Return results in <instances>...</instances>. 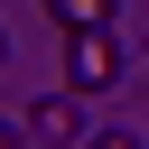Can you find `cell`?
<instances>
[{"mask_svg": "<svg viewBox=\"0 0 149 149\" xmlns=\"http://www.w3.org/2000/svg\"><path fill=\"white\" fill-rule=\"evenodd\" d=\"M28 130H37V140H74V130H84V112H74V84H65V93H47V102L28 112Z\"/></svg>", "mask_w": 149, "mask_h": 149, "instance_id": "2", "label": "cell"}, {"mask_svg": "<svg viewBox=\"0 0 149 149\" xmlns=\"http://www.w3.org/2000/svg\"><path fill=\"white\" fill-rule=\"evenodd\" d=\"M56 28H112V0H47Z\"/></svg>", "mask_w": 149, "mask_h": 149, "instance_id": "3", "label": "cell"}, {"mask_svg": "<svg viewBox=\"0 0 149 149\" xmlns=\"http://www.w3.org/2000/svg\"><path fill=\"white\" fill-rule=\"evenodd\" d=\"M65 84H74V93L121 84V47H112V28H65Z\"/></svg>", "mask_w": 149, "mask_h": 149, "instance_id": "1", "label": "cell"}, {"mask_svg": "<svg viewBox=\"0 0 149 149\" xmlns=\"http://www.w3.org/2000/svg\"><path fill=\"white\" fill-rule=\"evenodd\" d=\"M0 56H9V37H0Z\"/></svg>", "mask_w": 149, "mask_h": 149, "instance_id": "4", "label": "cell"}]
</instances>
